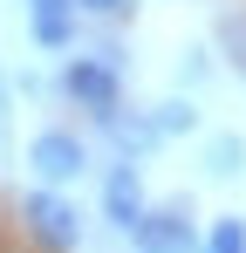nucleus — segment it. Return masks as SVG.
<instances>
[{
	"mask_svg": "<svg viewBox=\"0 0 246 253\" xmlns=\"http://www.w3.org/2000/svg\"><path fill=\"white\" fill-rule=\"evenodd\" d=\"M28 165H35L41 185H69L89 171V144H82L76 130H41L35 144H28Z\"/></svg>",
	"mask_w": 246,
	"mask_h": 253,
	"instance_id": "20e7f679",
	"label": "nucleus"
},
{
	"mask_svg": "<svg viewBox=\"0 0 246 253\" xmlns=\"http://www.w3.org/2000/svg\"><path fill=\"white\" fill-rule=\"evenodd\" d=\"M137 0H76V14H103V21H123Z\"/></svg>",
	"mask_w": 246,
	"mask_h": 253,
	"instance_id": "6e6552de",
	"label": "nucleus"
},
{
	"mask_svg": "<svg viewBox=\"0 0 246 253\" xmlns=\"http://www.w3.org/2000/svg\"><path fill=\"white\" fill-rule=\"evenodd\" d=\"M21 219H28V233H35L48 253H76L82 247V212L55 192V185H35L28 199H21Z\"/></svg>",
	"mask_w": 246,
	"mask_h": 253,
	"instance_id": "f257e3e1",
	"label": "nucleus"
},
{
	"mask_svg": "<svg viewBox=\"0 0 246 253\" xmlns=\"http://www.w3.org/2000/svg\"><path fill=\"white\" fill-rule=\"evenodd\" d=\"M144 212H151V199H144V178H137V165H110V178H103V219H110L117 233H130Z\"/></svg>",
	"mask_w": 246,
	"mask_h": 253,
	"instance_id": "39448f33",
	"label": "nucleus"
},
{
	"mask_svg": "<svg viewBox=\"0 0 246 253\" xmlns=\"http://www.w3.org/2000/svg\"><path fill=\"white\" fill-rule=\"evenodd\" d=\"M226 48H233V62L246 69V14H233V21H226Z\"/></svg>",
	"mask_w": 246,
	"mask_h": 253,
	"instance_id": "1a4fd4ad",
	"label": "nucleus"
},
{
	"mask_svg": "<svg viewBox=\"0 0 246 253\" xmlns=\"http://www.w3.org/2000/svg\"><path fill=\"white\" fill-rule=\"evenodd\" d=\"M28 28L48 55L76 48V0H28Z\"/></svg>",
	"mask_w": 246,
	"mask_h": 253,
	"instance_id": "423d86ee",
	"label": "nucleus"
},
{
	"mask_svg": "<svg viewBox=\"0 0 246 253\" xmlns=\"http://www.w3.org/2000/svg\"><path fill=\"white\" fill-rule=\"evenodd\" d=\"M130 247H137V253H199L192 206H185V199H171V206H151L137 226H130Z\"/></svg>",
	"mask_w": 246,
	"mask_h": 253,
	"instance_id": "7ed1b4c3",
	"label": "nucleus"
},
{
	"mask_svg": "<svg viewBox=\"0 0 246 253\" xmlns=\"http://www.w3.org/2000/svg\"><path fill=\"white\" fill-rule=\"evenodd\" d=\"M233 158H240V144H233V137H226V144H212V171H240Z\"/></svg>",
	"mask_w": 246,
	"mask_h": 253,
	"instance_id": "9d476101",
	"label": "nucleus"
},
{
	"mask_svg": "<svg viewBox=\"0 0 246 253\" xmlns=\"http://www.w3.org/2000/svg\"><path fill=\"white\" fill-rule=\"evenodd\" d=\"M205 253H246V226H240V219H212Z\"/></svg>",
	"mask_w": 246,
	"mask_h": 253,
	"instance_id": "0eeeda50",
	"label": "nucleus"
},
{
	"mask_svg": "<svg viewBox=\"0 0 246 253\" xmlns=\"http://www.w3.org/2000/svg\"><path fill=\"white\" fill-rule=\"evenodd\" d=\"M62 89L76 96L96 124L123 110V83H117V62H110V55H76V62L62 69Z\"/></svg>",
	"mask_w": 246,
	"mask_h": 253,
	"instance_id": "f03ea898",
	"label": "nucleus"
}]
</instances>
